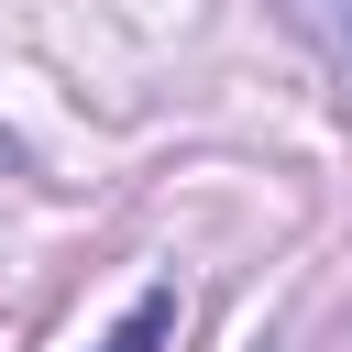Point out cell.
<instances>
[{
    "label": "cell",
    "mask_w": 352,
    "mask_h": 352,
    "mask_svg": "<svg viewBox=\"0 0 352 352\" xmlns=\"http://www.w3.org/2000/svg\"><path fill=\"white\" fill-rule=\"evenodd\" d=\"M165 330H176V286H143V297H132V319H121L99 352H154Z\"/></svg>",
    "instance_id": "obj_1"
},
{
    "label": "cell",
    "mask_w": 352,
    "mask_h": 352,
    "mask_svg": "<svg viewBox=\"0 0 352 352\" xmlns=\"http://www.w3.org/2000/svg\"><path fill=\"white\" fill-rule=\"evenodd\" d=\"M297 22H308V33H319L341 66H352V0H297Z\"/></svg>",
    "instance_id": "obj_2"
}]
</instances>
